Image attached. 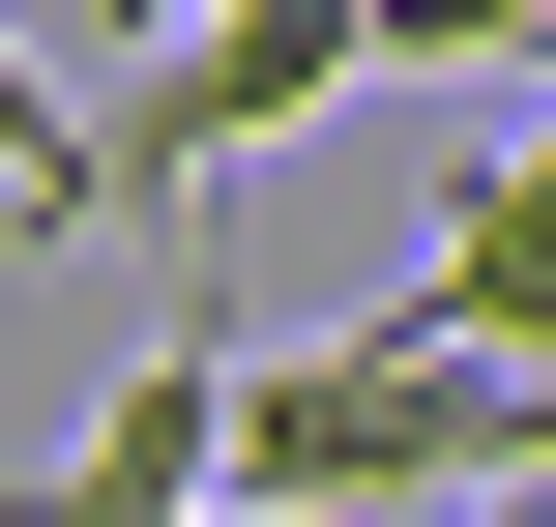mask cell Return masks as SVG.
Returning <instances> with one entry per match:
<instances>
[{
	"instance_id": "3",
	"label": "cell",
	"mask_w": 556,
	"mask_h": 527,
	"mask_svg": "<svg viewBox=\"0 0 556 527\" xmlns=\"http://www.w3.org/2000/svg\"><path fill=\"white\" fill-rule=\"evenodd\" d=\"M205 469H235V323H147V352H117V411H88L0 527H176Z\"/></svg>"
},
{
	"instance_id": "6",
	"label": "cell",
	"mask_w": 556,
	"mask_h": 527,
	"mask_svg": "<svg viewBox=\"0 0 556 527\" xmlns=\"http://www.w3.org/2000/svg\"><path fill=\"white\" fill-rule=\"evenodd\" d=\"M352 29H381V88L410 59H556V0H352Z\"/></svg>"
},
{
	"instance_id": "4",
	"label": "cell",
	"mask_w": 556,
	"mask_h": 527,
	"mask_svg": "<svg viewBox=\"0 0 556 527\" xmlns=\"http://www.w3.org/2000/svg\"><path fill=\"white\" fill-rule=\"evenodd\" d=\"M410 293H440L469 352H528V381H556V147H498V176L440 205V264H410Z\"/></svg>"
},
{
	"instance_id": "2",
	"label": "cell",
	"mask_w": 556,
	"mask_h": 527,
	"mask_svg": "<svg viewBox=\"0 0 556 527\" xmlns=\"http://www.w3.org/2000/svg\"><path fill=\"white\" fill-rule=\"evenodd\" d=\"M381 88V29L352 0H176L147 29V117H117V176L176 205V176H235V147H293V117H352Z\"/></svg>"
},
{
	"instance_id": "7",
	"label": "cell",
	"mask_w": 556,
	"mask_h": 527,
	"mask_svg": "<svg viewBox=\"0 0 556 527\" xmlns=\"http://www.w3.org/2000/svg\"><path fill=\"white\" fill-rule=\"evenodd\" d=\"M440 527H556V469H498V499H440Z\"/></svg>"
},
{
	"instance_id": "5",
	"label": "cell",
	"mask_w": 556,
	"mask_h": 527,
	"mask_svg": "<svg viewBox=\"0 0 556 527\" xmlns=\"http://www.w3.org/2000/svg\"><path fill=\"white\" fill-rule=\"evenodd\" d=\"M0 205H29V235H88V205H117V117H88L29 29H0Z\"/></svg>"
},
{
	"instance_id": "1",
	"label": "cell",
	"mask_w": 556,
	"mask_h": 527,
	"mask_svg": "<svg viewBox=\"0 0 556 527\" xmlns=\"http://www.w3.org/2000/svg\"><path fill=\"white\" fill-rule=\"evenodd\" d=\"M235 469L264 499H352V527H440V499L528 469V352H469L440 293H352V323L235 352Z\"/></svg>"
}]
</instances>
